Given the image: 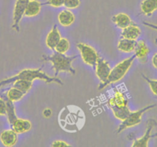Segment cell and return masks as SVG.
Segmentation results:
<instances>
[{
  "instance_id": "cell-6",
  "label": "cell",
  "mask_w": 157,
  "mask_h": 147,
  "mask_svg": "<svg viewBox=\"0 0 157 147\" xmlns=\"http://www.w3.org/2000/svg\"><path fill=\"white\" fill-rule=\"evenodd\" d=\"M29 0H16L15 3L14 10H13V22L12 28L16 30V32H19L21 20L25 15V9H26L27 4Z\"/></svg>"
},
{
  "instance_id": "cell-9",
  "label": "cell",
  "mask_w": 157,
  "mask_h": 147,
  "mask_svg": "<svg viewBox=\"0 0 157 147\" xmlns=\"http://www.w3.org/2000/svg\"><path fill=\"white\" fill-rule=\"evenodd\" d=\"M128 101L129 100L123 92H121L118 89H115L114 95L109 99L108 104L109 108H124L128 106Z\"/></svg>"
},
{
  "instance_id": "cell-17",
  "label": "cell",
  "mask_w": 157,
  "mask_h": 147,
  "mask_svg": "<svg viewBox=\"0 0 157 147\" xmlns=\"http://www.w3.org/2000/svg\"><path fill=\"white\" fill-rule=\"evenodd\" d=\"M75 15L69 10H63L59 13L58 20L59 23L63 27H69L75 21Z\"/></svg>"
},
{
  "instance_id": "cell-15",
  "label": "cell",
  "mask_w": 157,
  "mask_h": 147,
  "mask_svg": "<svg viewBox=\"0 0 157 147\" xmlns=\"http://www.w3.org/2000/svg\"><path fill=\"white\" fill-rule=\"evenodd\" d=\"M112 21L116 24L118 28H120L122 30L133 23L131 18L126 13H119V14L114 15L112 17Z\"/></svg>"
},
{
  "instance_id": "cell-31",
  "label": "cell",
  "mask_w": 157,
  "mask_h": 147,
  "mask_svg": "<svg viewBox=\"0 0 157 147\" xmlns=\"http://www.w3.org/2000/svg\"><path fill=\"white\" fill-rule=\"evenodd\" d=\"M52 115V111L49 108H46L43 112V116L46 118H49Z\"/></svg>"
},
{
  "instance_id": "cell-28",
  "label": "cell",
  "mask_w": 157,
  "mask_h": 147,
  "mask_svg": "<svg viewBox=\"0 0 157 147\" xmlns=\"http://www.w3.org/2000/svg\"><path fill=\"white\" fill-rule=\"evenodd\" d=\"M0 116H6V103L2 97L0 98Z\"/></svg>"
},
{
  "instance_id": "cell-19",
  "label": "cell",
  "mask_w": 157,
  "mask_h": 147,
  "mask_svg": "<svg viewBox=\"0 0 157 147\" xmlns=\"http://www.w3.org/2000/svg\"><path fill=\"white\" fill-rule=\"evenodd\" d=\"M140 8L143 15L147 16H152V13L157 10V0H143Z\"/></svg>"
},
{
  "instance_id": "cell-5",
  "label": "cell",
  "mask_w": 157,
  "mask_h": 147,
  "mask_svg": "<svg viewBox=\"0 0 157 147\" xmlns=\"http://www.w3.org/2000/svg\"><path fill=\"white\" fill-rule=\"evenodd\" d=\"M76 47L80 52L81 57L84 63L92 67L96 66L99 59V56L96 50L90 45L83 43H78Z\"/></svg>"
},
{
  "instance_id": "cell-30",
  "label": "cell",
  "mask_w": 157,
  "mask_h": 147,
  "mask_svg": "<svg viewBox=\"0 0 157 147\" xmlns=\"http://www.w3.org/2000/svg\"><path fill=\"white\" fill-rule=\"evenodd\" d=\"M143 25L146 26V27H149V28L153 29V30H157V25H155V24L150 23V22H143Z\"/></svg>"
},
{
  "instance_id": "cell-16",
  "label": "cell",
  "mask_w": 157,
  "mask_h": 147,
  "mask_svg": "<svg viewBox=\"0 0 157 147\" xmlns=\"http://www.w3.org/2000/svg\"><path fill=\"white\" fill-rule=\"evenodd\" d=\"M42 8V3L38 0H29L27 4L24 16L28 17L36 16L40 13Z\"/></svg>"
},
{
  "instance_id": "cell-23",
  "label": "cell",
  "mask_w": 157,
  "mask_h": 147,
  "mask_svg": "<svg viewBox=\"0 0 157 147\" xmlns=\"http://www.w3.org/2000/svg\"><path fill=\"white\" fill-rule=\"evenodd\" d=\"M25 95V94L24 92H22V91H20L19 89L14 87L10 88L6 93L7 98L10 100H11L12 101H13V102L20 101Z\"/></svg>"
},
{
  "instance_id": "cell-12",
  "label": "cell",
  "mask_w": 157,
  "mask_h": 147,
  "mask_svg": "<svg viewBox=\"0 0 157 147\" xmlns=\"http://www.w3.org/2000/svg\"><path fill=\"white\" fill-rule=\"evenodd\" d=\"M135 51L136 57L142 63H145L147 62L148 54L149 53V49L144 40H140V41L137 42L136 46L135 51Z\"/></svg>"
},
{
  "instance_id": "cell-20",
  "label": "cell",
  "mask_w": 157,
  "mask_h": 147,
  "mask_svg": "<svg viewBox=\"0 0 157 147\" xmlns=\"http://www.w3.org/2000/svg\"><path fill=\"white\" fill-rule=\"evenodd\" d=\"M2 98L6 101V116L7 119H8V122L10 123V125H11L14 122V121L16 119H17V116H16V108H15V105L13 104V101H12L11 100L7 98L6 95H2Z\"/></svg>"
},
{
  "instance_id": "cell-1",
  "label": "cell",
  "mask_w": 157,
  "mask_h": 147,
  "mask_svg": "<svg viewBox=\"0 0 157 147\" xmlns=\"http://www.w3.org/2000/svg\"><path fill=\"white\" fill-rule=\"evenodd\" d=\"M42 80L47 84L51 83H56L58 84L63 85V83L62 80L58 78L57 77H49L44 71H43V67L38 69H24L18 73L17 75L11 77V78H6V79L0 81V88L4 86L10 84H13L15 81L18 80H29V81H34V80Z\"/></svg>"
},
{
  "instance_id": "cell-2",
  "label": "cell",
  "mask_w": 157,
  "mask_h": 147,
  "mask_svg": "<svg viewBox=\"0 0 157 147\" xmlns=\"http://www.w3.org/2000/svg\"><path fill=\"white\" fill-rule=\"evenodd\" d=\"M78 57V55L66 56L56 51L51 55H43V61H49L52 65V69L55 71V77L58 76L59 73L68 72L71 75H75V70L72 67V62Z\"/></svg>"
},
{
  "instance_id": "cell-11",
  "label": "cell",
  "mask_w": 157,
  "mask_h": 147,
  "mask_svg": "<svg viewBox=\"0 0 157 147\" xmlns=\"http://www.w3.org/2000/svg\"><path fill=\"white\" fill-rule=\"evenodd\" d=\"M61 38V34H60V32L59 30L58 27H57L56 25H54L52 27V30H50V32L48 33L47 37H46V46L49 49L55 51L56 46L57 43H59V41Z\"/></svg>"
},
{
  "instance_id": "cell-33",
  "label": "cell",
  "mask_w": 157,
  "mask_h": 147,
  "mask_svg": "<svg viewBox=\"0 0 157 147\" xmlns=\"http://www.w3.org/2000/svg\"><path fill=\"white\" fill-rule=\"evenodd\" d=\"M155 43H157V39H155Z\"/></svg>"
},
{
  "instance_id": "cell-21",
  "label": "cell",
  "mask_w": 157,
  "mask_h": 147,
  "mask_svg": "<svg viewBox=\"0 0 157 147\" xmlns=\"http://www.w3.org/2000/svg\"><path fill=\"white\" fill-rule=\"evenodd\" d=\"M111 110L113 111V115L115 116V117L116 119H118L119 120L123 121L128 117V116L129 115V113L131 112L130 109L129 108L128 106L124 108H116V107H111L110 108Z\"/></svg>"
},
{
  "instance_id": "cell-7",
  "label": "cell",
  "mask_w": 157,
  "mask_h": 147,
  "mask_svg": "<svg viewBox=\"0 0 157 147\" xmlns=\"http://www.w3.org/2000/svg\"><path fill=\"white\" fill-rule=\"evenodd\" d=\"M156 125V122L154 119H150L148 120L147 126H146V130L145 132V134L140 139H136L132 143V147H147L149 141L151 138L156 137L157 134L152 135V129Z\"/></svg>"
},
{
  "instance_id": "cell-27",
  "label": "cell",
  "mask_w": 157,
  "mask_h": 147,
  "mask_svg": "<svg viewBox=\"0 0 157 147\" xmlns=\"http://www.w3.org/2000/svg\"><path fill=\"white\" fill-rule=\"evenodd\" d=\"M64 1L65 0H47L45 4L54 7V8H59L64 6Z\"/></svg>"
},
{
  "instance_id": "cell-29",
  "label": "cell",
  "mask_w": 157,
  "mask_h": 147,
  "mask_svg": "<svg viewBox=\"0 0 157 147\" xmlns=\"http://www.w3.org/2000/svg\"><path fill=\"white\" fill-rule=\"evenodd\" d=\"M52 147H66V146H70V145H69L67 142H64V141L57 140L52 142Z\"/></svg>"
},
{
  "instance_id": "cell-10",
  "label": "cell",
  "mask_w": 157,
  "mask_h": 147,
  "mask_svg": "<svg viewBox=\"0 0 157 147\" xmlns=\"http://www.w3.org/2000/svg\"><path fill=\"white\" fill-rule=\"evenodd\" d=\"M0 140L3 144L4 146L6 147H12L15 145L17 142L18 136L17 133L13 129L5 130L2 132L0 134Z\"/></svg>"
},
{
  "instance_id": "cell-13",
  "label": "cell",
  "mask_w": 157,
  "mask_h": 147,
  "mask_svg": "<svg viewBox=\"0 0 157 147\" xmlns=\"http://www.w3.org/2000/svg\"><path fill=\"white\" fill-rule=\"evenodd\" d=\"M140 35H141V30L138 26L134 23H132L126 28L123 29L121 33V36L123 38L134 40H136Z\"/></svg>"
},
{
  "instance_id": "cell-25",
  "label": "cell",
  "mask_w": 157,
  "mask_h": 147,
  "mask_svg": "<svg viewBox=\"0 0 157 147\" xmlns=\"http://www.w3.org/2000/svg\"><path fill=\"white\" fill-rule=\"evenodd\" d=\"M142 76H143V78L146 80V82L149 84V87H150V89H151V91L152 92V93L157 96V80L150 79V78H149L148 77H146V75H144L143 74L142 75Z\"/></svg>"
},
{
  "instance_id": "cell-22",
  "label": "cell",
  "mask_w": 157,
  "mask_h": 147,
  "mask_svg": "<svg viewBox=\"0 0 157 147\" xmlns=\"http://www.w3.org/2000/svg\"><path fill=\"white\" fill-rule=\"evenodd\" d=\"M33 84V81H29V80H18V81H15L13 83V87L19 89L24 92L25 94L28 93L32 88Z\"/></svg>"
},
{
  "instance_id": "cell-26",
  "label": "cell",
  "mask_w": 157,
  "mask_h": 147,
  "mask_svg": "<svg viewBox=\"0 0 157 147\" xmlns=\"http://www.w3.org/2000/svg\"><path fill=\"white\" fill-rule=\"evenodd\" d=\"M80 6V0H65L64 6L66 9L73 10L78 8Z\"/></svg>"
},
{
  "instance_id": "cell-4",
  "label": "cell",
  "mask_w": 157,
  "mask_h": 147,
  "mask_svg": "<svg viewBox=\"0 0 157 147\" xmlns=\"http://www.w3.org/2000/svg\"><path fill=\"white\" fill-rule=\"evenodd\" d=\"M155 105H156L155 104H149V105L146 106V107L140 109V110H137V111L135 112H131L129 116H128V117L125 120L122 121V123L120 124V126L118 127L116 133H120L123 130L126 129L130 128V127L132 126H136V125L140 124L142 121V116H143V114L146 112L153 108L154 107H155Z\"/></svg>"
},
{
  "instance_id": "cell-18",
  "label": "cell",
  "mask_w": 157,
  "mask_h": 147,
  "mask_svg": "<svg viewBox=\"0 0 157 147\" xmlns=\"http://www.w3.org/2000/svg\"><path fill=\"white\" fill-rule=\"evenodd\" d=\"M136 43V40L123 38L118 43L117 48L119 51H122V52L132 53L135 51Z\"/></svg>"
},
{
  "instance_id": "cell-24",
  "label": "cell",
  "mask_w": 157,
  "mask_h": 147,
  "mask_svg": "<svg viewBox=\"0 0 157 147\" xmlns=\"http://www.w3.org/2000/svg\"><path fill=\"white\" fill-rule=\"evenodd\" d=\"M70 43L66 38H61L55 47V51L61 54H66L69 49Z\"/></svg>"
},
{
  "instance_id": "cell-3",
  "label": "cell",
  "mask_w": 157,
  "mask_h": 147,
  "mask_svg": "<svg viewBox=\"0 0 157 147\" xmlns=\"http://www.w3.org/2000/svg\"><path fill=\"white\" fill-rule=\"evenodd\" d=\"M136 58V57L134 54V55L131 56L130 57L125 59L124 60H123L122 62L118 63L116 66H115L113 69H111L108 79L106 80L105 82L102 83V84L100 83V84L99 85V90H102V89L107 87L109 84L117 82V81L123 79L125 75H126V73L129 71V68L131 67Z\"/></svg>"
},
{
  "instance_id": "cell-8",
  "label": "cell",
  "mask_w": 157,
  "mask_h": 147,
  "mask_svg": "<svg viewBox=\"0 0 157 147\" xmlns=\"http://www.w3.org/2000/svg\"><path fill=\"white\" fill-rule=\"evenodd\" d=\"M110 71H111V67H110L108 62L104 59L99 57L96 65V75L100 81L101 84L106 81V80L109 78V75Z\"/></svg>"
},
{
  "instance_id": "cell-32",
  "label": "cell",
  "mask_w": 157,
  "mask_h": 147,
  "mask_svg": "<svg viewBox=\"0 0 157 147\" xmlns=\"http://www.w3.org/2000/svg\"><path fill=\"white\" fill-rule=\"evenodd\" d=\"M152 63L153 65V67L157 69V53L153 55L152 58Z\"/></svg>"
},
{
  "instance_id": "cell-14",
  "label": "cell",
  "mask_w": 157,
  "mask_h": 147,
  "mask_svg": "<svg viewBox=\"0 0 157 147\" xmlns=\"http://www.w3.org/2000/svg\"><path fill=\"white\" fill-rule=\"evenodd\" d=\"M10 126H11L12 129L14 130L17 134H20V133H26V132L29 131L32 129V123L30 121L26 120V119L18 118Z\"/></svg>"
}]
</instances>
